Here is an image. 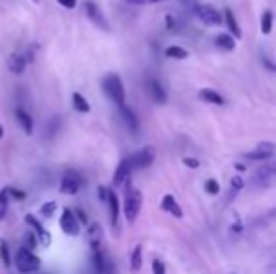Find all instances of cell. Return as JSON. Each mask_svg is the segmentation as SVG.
Returning a JSON list of instances; mask_svg holds the SVG:
<instances>
[{
    "instance_id": "6da1fadb",
    "label": "cell",
    "mask_w": 276,
    "mask_h": 274,
    "mask_svg": "<svg viewBox=\"0 0 276 274\" xmlns=\"http://www.w3.org/2000/svg\"><path fill=\"white\" fill-rule=\"evenodd\" d=\"M104 90L119 107L126 105V92H124V85L122 79L117 73H109L107 77H104Z\"/></svg>"
},
{
    "instance_id": "7a4b0ae2",
    "label": "cell",
    "mask_w": 276,
    "mask_h": 274,
    "mask_svg": "<svg viewBox=\"0 0 276 274\" xmlns=\"http://www.w3.org/2000/svg\"><path fill=\"white\" fill-rule=\"evenodd\" d=\"M141 205H143V195L139 190H128L124 205H122V212L128 223H133L137 220L139 212H141Z\"/></svg>"
},
{
    "instance_id": "3957f363",
    "label": "cell",
    "mask_w": 276,
    "mask_h": 274,
    "mask_svg": "<svg viewBox=\"0 0 276 274\" xmlns=\"http://www.w3.org/2000/svg\"><path fill=\"white\" fill-rule=\"evenodd\" d=\"M15 267L21 274H32L40 268V257L34 256L32 250L19 248L15 254Z\"/></svg>"
},
{
    "instance_id": "277c9868",
    "label": "cell",
    "mask_w": 276,
    "mask_h": 274,
    "mask_svg": "<svg viewBox=\"0 0 276 274\" xmlns=\"http://www.w3.org/2000/svg\"><path fill=\"white\" fill-rule=\"evenodd\" d=\"M194 15H196L201 23L211 24V27L222 24V13H220L216 8L209 6V4H196V6H194Z\"/></svg>"
},
{
    "instance_id": "5b68a950",
    "label": "cell",
    "mask_w": 276,
    "mask_h": 274,
    "mask_svg": "<svg viewBox=\"0 0 276 274\" xmlns=\"http://www.w3.org/2000/svg\"><path fill=\"white\" fill-rule=\"evenodd\" d=\"M276 179V160H267L261 167L256 169L254 173V184L256 186H270Z\"/></svg>"
},
{
    "instance_id": "8992f818",
    "label": "cell",
    "mask_w": 276,
    "mask_h": 274,
    "mask_svg": "<svg viewBox=\"0 0 276 274\" xmlns=\"http://www.w3.org/2000/svg\"><path fill=\"white\" fill-rule=\"evenodd\" d=\"M244 156L250 158V160H256V162H267V160L276 156V143H270V141L258 143L254 148L244 152Z\"/></svg>"
},
{
    "instance_id": "52a82bcc",
    "label": "cell",
    "mask_w": 276,
    "mask_h": 274,
    "mask_svg": "<svg viewBox=\"0 0 276 274\" xmlns=\"http://www.w3.org/2000/svg\"><path fill=\"white\" fill-rule=\"evenodd\" d=\"M154 156H156V152L152 146H143V148H139L135 154H132L128 160L132 163V169H147V167L152 165Z\"/></svg>"
},
{
    "instance_id": "ba28073f",
    "label": "cell",
    "mask_w": 276,
    "mask_h": 274,
    "mask_svg": "<svg viewBox=\"0 0 276 274\" xmlns=\"http://www.w3.org/2000/svg\"><path fill=\"white\" fill-rule=\"evenodd\" d=\"M92 267H94V272L96 274H115L113 261H111L109 256L102 248L92 250Z\"/></svg>"
},
{
    "instance_id": "9c48e42d",
    "label": "cell",
    "mask_w": 276,
    "mask_h": 274,
    "mask_svg": "<svg viewBox=\"0 0 276 274\" xmlns=\"http://www.w3.org/2000/svg\"><path fill=\"white\" fill-rule=\"evenodd\" d=\"M81 188V175L75 169H68L60 181V193L64 195H75Z\"/></svg>"
},
{
    "instance_id": "30bf717a",
    "label": "cell",
    "mask_w": 276,
    "mask_h": 274,
    "mask_svg": "<svg viewBox=\"0 0 276 274\" xmlns=\"http://www.w3.org/2000/svg\"><path fill=\"white\" fill-rule=\"evenodd\" d=\"M60 229H62L66 235H70V237H77V235H79V229H81L79 220H77V216L70 209L62 210V216H60Z\"/></svg>"
},
{
    "instance_id": "8fae6325",
    "label": "cell",
    "mask_w": 276,
    "mask_h": 274,
    "mask_svg": "<svg viewBox=\"0 0 276 274\" xmlns=\"http://www.w3.org/2000/svg\"><path fill=\"white\" fill-rule=\"evenodd\" d=\"M85 12H86V17L90 19L92 23L96 24V27H100L102 30H109V23H107V19L104 17V13H102V10H100L94 2H86L85 4Z\"/></svg>"
},
{
    "instance_id": "7c38bea8",
    "label": "cell",
    "mask_w": 276,
    "mask_h": 274,
    "mask_svg": "<svg viewBox=\"0 0 276 274\" xmlns=\"http://www.w3.org/2000/svg\"><path fill=\"white\" fill-rule=\"evenodd\" d=\"M132 163L128 158L121 160V163L117 165V171H115V177H113V182H115V186H124L128 181H130V175H132Z\"/></svg>"
},
{
    "instance_id": "4fadbf2b",
    "label": "cell",
    "mask_w": 276,
    "mask_h": 274,
    "mask_svg": "<svg viewBox=\"0 0 276 274\" xmlns=\"http://www.w3.org/2000/svg\"><path fill=\"white\" fill-rule=\"evenodd\" d=\"M25 222H27V223L30 226V228L34 229L41 244H43V246H49V244H51V235L47 233L45 228H43V226H41V223L38 222V220H36L34 216H32V214H27V216H25Z\"/></svg>"
},
{
    "instance_id": "5bb4252c",
    "label": "cell",
    "mask_w": 276,
    "mask_h": 274,
    "mask_svg": "<svg viewBox=\"0 0 276 274\" xmlns=\"http://www.w3.org/2000/svg\"><path fill=\"white\" fill-rule=\"evenodd\" d=\"M162 210H166L167 214H171L173 218H178V220H180V218L184 216L182 207H180L177 199L173 197V195H169V193L162 197Z\"/></svg>"
},
{
    "instance_id": "9a60e30c",
    "label": "cell",
    "mask_w": 276,
    "mask_h": 274,
    "mask_svg": "<svg viewBox=\"0 0 276 274\" xmlns=\"http://www.w3.org/2000/svg\"><path fill=\"white\" fill-rule=\"evenodd\" d=\"M107 205H109V216H111V226L117 228L119 226V214H121V205H119V197L113 190H107Z\"/></svg>"
},
{
    "instance_id": "2e32d148",
    "label": "cell",
    "mask_w": 276,
    "mask_h": 274,
    "mask_svg": "<svg viewBox=\"0 0 276 274\" xmlns=\"http://www.w3.org/2000/svg\"><path fill=\"white\" fill-rule=\"evenodd\" d=\"M121 115H122V120H124V124H126V128L130 130L132 134H137V132H139V120H137V117H135L133 109H130L128 105H122Z\"/></svg>"
},
{
    "instance_id": "e0dca14e",
    "label": "cell",
    "mask_w": 276,
    "mask_h": 274,
    "mask_svg": "<svg viewBox=\"0 0 276 274\" xmlns=\"http://www.w3.org/2000/svg\"><path fill=\"white\" fill-rule=\"evenodd\" d=\"M147 88H149V94L152 96V99H154L156 104H166V90H164V87L160 85V81L158 79H149L147 81Z\"/></svg>"
},
{
    "instance_id": "ac0fdd59",
    "label": "cell",
    "mask_w": 276,
    "mask_h": 274,
    "mask_svg": "<svg viewBox=\"0 0 276 274\" xmlns=\"http://www.w3.org/2000/svg\"><path fill=\"white\" fill-rule=\"evenodd\" d=\"M15 118H17V122L21 124L25 134L32 135V132H34V120H32V117H30L29 113L23 111V109H17V111H15Z\"/></svg>"
},
{
    "instance_id": "d6986e66",
    "label": "cell",
    "mask_w": 276,
    "mask_h": 274,
    "mask_svg": "<svg viewBox=\"0 0 276 274\" xmlns=\"http://www.w3.org/2000/svg\"><path fill=\"white\" fill-rule=\"evenodd\" d=\"M25 66H27V60L23 59V55H10V59H8V68H10V71L12 73H15V76H21L25 71Z\"/></svg>"
},
{
    "instance_id": "ffe728a7",
    "label": "cell",
    "mask_w": 276,
    "mask_h": 274,
    "mask_svg": "<svg viewBox=\"0 0 276 274\" xmlns=\"http://www.w3.org/2000/svg\"><path fill=\"white\" fill-rule=\"evenodd\" d=\"M102 239H104V231L100 228L98 223H92L88 228V242H90L92 250H98L100 244H102Z\"/></svg>"
},
{
    "instance_id": "44dd1931",
    "label": "cell",
    "mask_w": 276,
    "mask_h": 274,
    "mask_svg": "<svg viewBox=\"0 0 276 274\" xmlns=\"http://www.w3.org/2000/svg\"><path fill=\"white\" fill-rule=\"evenodd\" d=\"M199 98L205 99L207 104H213V105H224L225 99L220 96L216 90H213V88H203L201 92H199Z\"/></svg>"
},
{
    "instance_id": "7402d4cb",
    "label": "cell",
    "mask_w": 276,
    "mask_h": 274,
    "mask_svg": "<svg viewBox=\"0 0 276 274\" xmlns=\"http://www.w3.org/2000/svg\"><path fill=\"white\" fill-rule=\"evenodd\" d=\"M214 43H216V47H220V49H224V51H233L235 49V38L229 34H218L216 38H214Z\"/></svg>"
},
{
    "instance_id": "603a6c76",
    "label": "cell",
    "mask_w": 276,
    "mask_h": 274,
    "mask_svg": "<svg viewBox=\"0 0 276 274\" xmlns=\"http://www.w3.org/2000/svg\"><path fill=\"white\" fill-rule=\"evenodd\" d=\"M141 265H143V248L137 244L133 248L132 256H130V268H132V272H139Z\"/></svg>"
},
{
    "instance_id": "cb8c5ba5",
    "label": "cell",
    "mask_w": 276,
    "mask_h": 274,
    "mask_svg": "<svg viewBox=\"0 0 276 274\" xmlns=\"http://www.w3.org/2000/svg\"><path fill=\"white\" fill-rule=\"evenodd\" d=\"M224 13H225V21H227V27H229L231 34H235L237 40H241L242 30H241V27H239V23H237V19H235V15H233V12H231V10H225Z\"/></svg>"
},
{
    "instance_id": "d4e9b609",
    "label": "cell",
    "mask_w": 276,
    "mask_h": 274,
    "mask_svg": "<svg viewBox=\"0 0 276 274\" xmlns=\"http://www.w3.org/2000/svg\"><path fill=\"white\" fill-rule=\"evenodd\" d=\"M242 188H244V181H242L241 177H233L229 182V195H227V201H233V199L239 195Z\"/></svg>"
},
{
    "instance_id": "484cf974",
    "label": "cell",
    "mask_w": 276,
    "mask_h": 274,
    "mask_svg": "<svg viewBox=\"0 0 276 274\" xmlns=\"http://www.w3.org/2000/svg\"><path fill=\"white\" fill-rule=\"evenodd\" d=\"M72 99H74L75 111H79V113H88V111H90V104H88V102H86L81 94L75 92L74 96H72Z\"/></svg>"
},
{
    "instance_id": "4316f807",
    "label": "cell",
    "mask_w": 276,
    "mask_h": 274,
    "mask_svg": "<svg viewBox=\"0 0 276 274\" xmlns=\"http://www.w3.org/2000/svg\"><path fill=\"white\" fill-rule=\"evenodd\" d=\"M166 57H169V59H177V60H182L188 57V51L186 49H182V47L178 45H171L166 49Z\"/></svg>"
},
{
    "instance_id": "83f0119b",
    "label": "cell",
    "mask_w": 276,
    "mask_h": 274,
    "mask_svg": "<svg viewBox=\"0 0 276 274\" xmlns=\"http://www.w3.org/2000/svg\"><path fill=\"white\" fill-rule=\"evenodd\" d=\"M261 32L263 34H270L272 32V12H263L261 15Z\"/></svg>"
},
{
    "instance_id": "f1b7e54d",
    "label": "cell",
    "mask_w": 276,
    "mask_h": 274,
    "mask_svg": "<svg viewBox=\"0 0 276 274\" xmlns=\"http://www.w3.org/2000/svg\"><path fill=\"white\" fill-rule=\"evenodd\" d=\"M8 201H10V197H8L6 190H0V222L6 218V212H8Z\"/></svg>"
},
{
    "instance_id": "f546056e",
    "label": "cell",
    "mask_w": 276,
    "mask_h": 274,
    "mask_svg": "<svg viewBox=\"0 0 276 274\" xmlns=\"http://www.w3.org/2000/svg\"><path fill=\"white\" fill-rule=\"evenodd\" d=\"M0 259H2V265L4 267H10L12 261H10V250H8V244L4 240H0Z\"/></svg>"
},
{
    "instance_id": "4dcf8cb0",
    "label": "cell",
    "mask_w": 276,
    "mask_h": 274,
    "mask_svg": "<svg viewBox=\"0 0 276 274\" xmlns=\"http://www.w3.org/2000/svg\"><path fill=\"white\" fill-rule=\"evenodd\" d=\"M55 209H57V203H55V201L43 203V205H41V214L45 216V218H51V216L55 214Z\"/></svg>"
},
{
    "instance_id": "1f68e13d",
    "label": "cell",
    "mask_w": 276,
    "mask_h": 274,
    "mask_svg": "<svg viewBox=\"0 0 276 274\" xmlns=\"http://www.w3.org/2000/svg\"><path fill=\"white\" fill-rule=\"evenodd\" d=\"M205 190H207V193H211V195H216V193H220V184L214 179H209L207 182H205Z\"/></svg>"
},
{
    "instance_id": "d6a6232c",
    "label": "cell",
    "mask_w": 276,
    "mask_h": 274,
    "mask_svg": "<svg viewBox=\"0 0 276 274\" xmlns=\"http://www.w3.org/2000/svg\"><path fill=\"white\" fill-rule=\"evenodd\" d=\"M6 193H8V197H13V199H25L27 197V193L21 192V190H15V188H6Z\"/></svg>"
},
{
    "instance_id": "836d02e7",
    "label": "cell",
    "mask_w": 276,
    "mask_h": 274,
    "mask_svg": "<svg viewBox=\"0 0 276 274\" xmlns=\"http://www.w3.org/2000/svg\"><path fill=\"white\" fill-rule=\"evenodd\" d=\"M152 274H166V265H164L160 259H154V261H152Z\"/></svg>"
},
{
    "instance_id": "e575fe53",
    "label": "cell",
    "mask_w": 276,
    "mask_h": 274,
    "mask_svg": "<svg viewBox=\"0 0 276 274\" xmlns=\"http://www.w3.org/2000/svg\"><path fill=\"white\" fill-rule=\"evenodd\" d=\"M25 240H27V250H32V248H36V235H32V233H29L27 237H25Z\"/></svg>"
},
{
    "instance_id": "d590c367",
    "label": "cell",
    "mask_w": 276,
    "mask_h": 274,
    "mask_svg": "<svg viewBox=\"0 0 276 274\" xmlns=\"http://www.w3.org/2000/svg\"><path fill=\"white\" fill-rule=\"evenodd\" d=\"M184 163H186L188 167H192V169H197V167H199V160H196V158H184Z\"/></svg>"
},
{
    "instance_id": "8d00e7d4",
    "label": "cell",
    "mask_w": 276,
    "mask_h": 274,
    "mask_svg": "<svg viewBox=\"0 0 276 274\" xmlns=\"http://www.w3.org/2000/svg\"><path fill=\"white\" fill-rule=\"evenodd\" d=\"M57 2L60 4V6L68 8V10H74L75 4H77V0H57Z\"/></svg>"
},
{
    "instance_id": "74e56055",
    "label": "cell",
    "mask_w": 276,
    "mask_h": 274,
    "mask_svg": "<svg viewBox=\"0 0 276 274\" xmlns=\"http://www.w3.org/2000/svg\"><path fill=\"white\" fill-rule=\"evenodd\" d=\"M128 4H156V2H164V0H126Z\"/></svg>"
},
{
    "instance_id": "f35d334b",
    "label": "cell",
    "mask_w": 276,
    "mask_h": 274,
    "mask_svg": "<svg viewBox=\"0 0 276 274\" xmlns=\"http://www.w3.org/2000/svg\"><path fill=\"white\" fill-rule=\"evenodd\" d=\"M263 64L267 66V68H269L270 71H274V73H276V66L272 64V62H270V59H267V57H263Z\"/></svg>"
},
{
    "instance_id": "ab89813d",
    "label": "cell",
    "mask_w": 276,
    "mask_h": 274,
    "mask_svg": "<svg viewBox=\"0 0 276 274\" xmlns=\"http://www.w3.org/2000/svg\"><path fill=\"white\" fill-rule=\"evenodd\" d=\"M184 4H190V6H196V0H182Z\"/></svg>"
},
{
    "instance_id": "60d3db41",
    "label": "cell",
    "mask_w": 276,
    "mask_h": 274,
    "mask_svg": "<svg viewBox=\"0 0 276 274\" xmlns=\"http://www.w3.org/2000/svg\"><path fill=\"white\" fill-rule=\"evenodd\" d=\"M2 135H4V130H2V126H0V137H2Z\"/></svg>"
},
{
    "instance_id": "b9f144b4",
    "label": "cell",
    "mask_w": 276,
    "mask_h": 274,
    "mask_svg": "<svg viewBox=\"0 0 276 274\" xmlns=\"http://www.w3.org/2000/svg\"><path fill=\"white\" fill-rule=\"evenodd\" d=\"M34 2H40V0H34Z\"/></svg>"
}]
</instances>
